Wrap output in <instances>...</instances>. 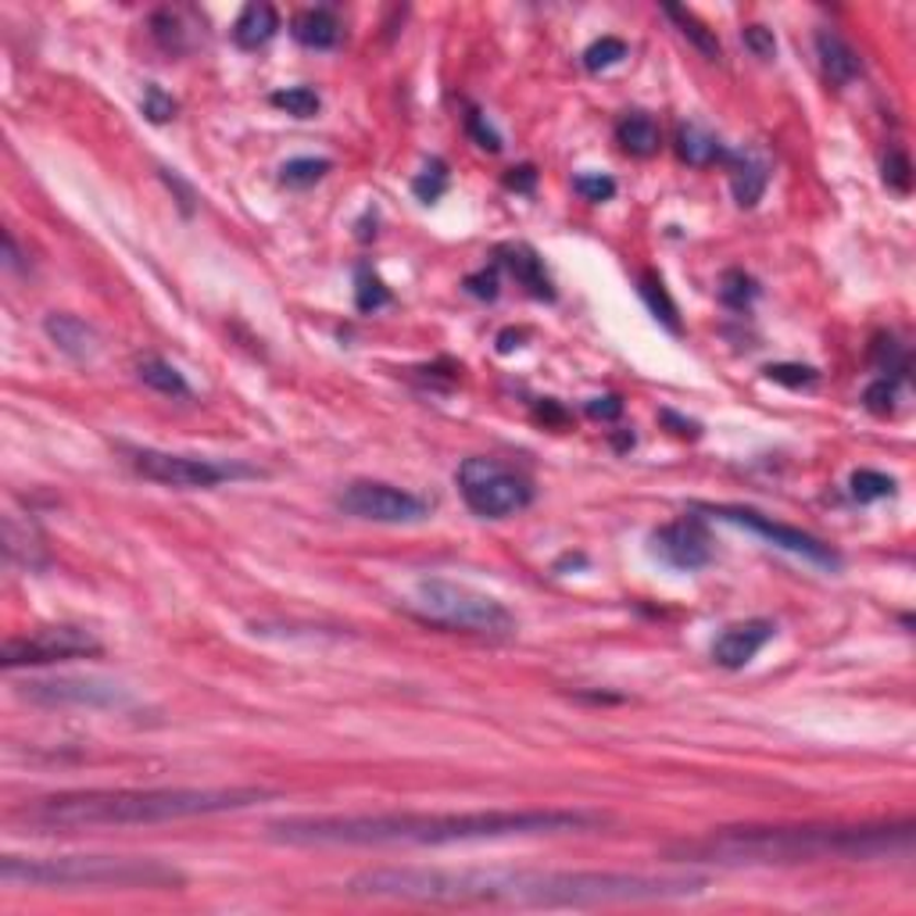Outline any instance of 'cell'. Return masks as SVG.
<instances>
[{"mask_svg":"<svg viewBox=\"0 0 916 916\" xmlns=\"http://www.w3.org/2000/svg\"><path fill=\"white\" fill-rule=\"evenodd\" d=\"M706 878H659L623 870H527V867H380L347 881L362 898L420 902V906H623L698 895Z\"/></svg>","mask_w":916,"mask_h":916,"instance_id":"6da1fadb","label":"cell"},{"mask_svg":"<svg viewBox=\"0 0 916 916\" xmlns=\"http://www.w3.org/2000/svg\"><path fill=\"white\" fill-rule=\"evenodd\" d=\"M605 824L591 810H477V813H344L287 816L268 824V838L294 848H387L462 845L537 834H576Z\"/></svg>","mask_w":916,"mask_h":916,"instance_id":"7a4b0ae2","label":"cell"},{"mask_svg":"<svg viewBox=\"0 0 916 916\" xmlns=\"http://www.w3.org/2000/svg\"><path fill=\"white\" fill-rule=\"evenodd\" d=\"M916 827L902 824H802V827H726L706 838L669 845L673 863H712V867H788V863H873V859L909 856Z\"/></svg>","mask_w":916,"mask_h":916,"instance_id":"3957f363","label":"cell"},{"mask_svg":"<svg viewBox=\"0 0 916 916\" xmlns=\"http://www.w3.org/2000/svg\"><path fill=\"white\" fill-rule=\"evenodd\" d=\"M259 788H118L65 791L15 810L8 820L30 834H72L93 827H140L169 820L240 813L262 802Z\"/></svg>","mask_w":916,"mask_h":916,"instance_id":"277c9868","label":"cell"},{"mask_svg":"<svg viewBox=\"0 0 916 916\" xmlns=\"http://www.w3.org/2000/svg\"><path fill=\"white\" fill-rule=\"evenodd\" d=\"M0 881L8 888H123V892H165L186 878L169 863L137 856H4Z\"/></svg>","mask_w":916,"mask_h":916,"instance_id":"5b68a950","label":"cell"},{"mask_svg":"<svg viewBox=\"0 0 916 916\" xmlns=\"http://www.w3.org/2000/svg\"><path fill=\"white\" fill-rule=\"evenodd\" d=\"M412 612L430 627L462 630V634H477V638L516 634V616L502 602L466 584L440 581V576H426V581L415 584Z\"/></svg>","mask_w":916,"mask_h":916,"instance_id":"8992f818","label":"cell"},{"mask_svg":"<svg viewBox=\"0 0 916 916\" xmlns=\"http://www.w3.org/2000/svg\"><path fill=\"white\" fill-rule=\"evenodd\" d=\"M455 480L466 508L480 519H508L534 502V483L497 458H466Z\"/></svg>","mask_w":916,"mask_h":916,"instance_id":"52a82bcc","label":"cell"},{"mask_svg":"<svg viewBox=\"0 0 916 916\" xmlns=\"http://www.w3.org/2000/svg\"><path fill=\"white\" fill-rule=\"evenodd\" d=\"M129 466L137 469L144 480H154L161 488H180V491H208V488H219L226 480L259 477V469H251V466L215 462V458H197V455H172V451H158V448H133Z\"/></svg>","mask_w":916,"mask_h":916,"instance_id":"ba28073f","label":"cell"},{"mask_svg":"<svg viewBox=\"0 0 916 916\" xmlns=\"http://www.w3.org/2000/svg\"><path fill=\"white\" fill-rule=\"evenodd\" d=\"M90 655H101V644L79 627H47L39 634L8 638L0 644V666L4 669L50 666V663H69V659H90Z\"/></svg>","mask_w":916,"mask_h":916,"instance_id":"9c48e42d","label":"cell"},{"mask_svg":"<svg viewBox=\"0 0 916 916\" xmlns=\"http://www.w3.org/2000/svg\"><path fill=\"white\" fill-rule=\"evenodd\" d=\"M347 516L369 523H420L430 516V505L420 494H409L383 480H355L336 497Z\"/></svg>","mask_w":916,"mask_h":916,"instance_id":"30bf717a","label":"cell"},{"mask_svg":"<svg viewBox=\"0 0 916 916\" xmlns=\"http://www.w3.org/2000/svg\"><path fill=\"white\" fill-rule=\"evenodd\" d=\"M702 512H709V516H720V519H726V523H737V527H745V530H752V534L766 537L770 545L791 551V556H802V559H810V562H816V565H824V570H838V565H841L838 551L820 541V537L805 534V530H799V527H788V523H777V519L763 516V512H756V508H741V505H702Z\"/></svg>","mask_w":916,"mask_h":916,"instance_id":"8fae6325","label":"cell"},{"mask_svg":"<svg viewBox=\"0 0 916 916\" xmlns=\"http://www.w3.org/2000/svg\"><path fill=\"white\" fill-rule=\"evenodd\" d=\"M22 695L39 706H79V709H115L126 706V691L107 680L58 677V680H30Z\"/></svg>","mask_w":916,"mask_h":916,"instance_id":"7c38bea8","label":"cell"},{"mask_svg":"<svg viewBox=\"0 0 916 916\" xmlns=\"http://www.w3.org/2000/svg\"><path fill=\"white\" fill-rule=\"evenodd\" d=\"M652 551L673 570H684V573H695L709 565L712 559V548H709V534L698 519H677V523H666L663 530L652 534Z\"/></svg>","mask_w":916,"mask_h":916,"instance_id":"4fadbf2b","label":"cell"},{"mask_svg":"<svg viewBox=\"0 0 916 916\" xmlns=\"http://www.w3.org/2000/svg\"><path fill=\"white\" fill-rule=\"evenodd\" d=\"M777 627L770 619H748V623H737V627H726L723 634L712 644V663L723 666V669H741L748 666L752 659H756L766 644L774 641Z\"/></svg>","mask_w":916,"mask_h":916,"instance_id":"5bb4252c","label":"cell"},{"mask_svg":"<svg viewBox=\"0 0 916 916\" xmlns=\"http://www.w3.org/2000/svg\"><path fill=\"white\" fill-rule=\"evenodd\" d=\"M44 333L58 344V352H65L76 362H87L101 352V333L72 312H50L44 319Z\"/></svg>","mask_w":916,"mask_h":916,"instance_id":"9a60e30c","label":"cell"},{"mask_svg":"<svg viewBox=\"0 0 916 916\" xmlns=\"http://www.w3.org/2000/svg\"><path fill=\"white\" fill-rule=\"evenodd\" d=\"M816 58H820V69H824V76L834 87L856 83L859 72H863V61H859L856 47L848 44V39H841L834 30L816 33Z\"/></svg>","mask_w":916,"mask_h":916,"instance_id":"2e32d148","label":"cell"},{"mask_svg":"<svg viewBox=\"0 0 916 916\" xmlns=\"http://www.w3.org/2000/svg\"><path fill=\"white\" fill-rule=\"evenodd\" d=\"M497 254H502V265L508 268V273L516 276L523 287H527L530 298H541V301L556 298V290H551V279L545 273V262L537 259V251L530 244H508Z\"/></svg>","mask_w":916,"mask_h":916,"instance_id":"e0dca14e","label":"cell"},{"mask_svg":"<svg viewBox=\"0 0 916 916\" xmlns=\"http://www.w3.org/2000/svg\"><path fill=\"white\" fill-rule=\"evenodd\" d=\"M276 33H279V15H276L273 4H265V0H254V4H248L237 15V22H233V44L240 50H259Z\"/></svg>","mask_w":916,"mask_h":916,"instance_id":"ac0fdd59","label":"cell"},{"mask_svg":"<svg viewBox=\"0 0 916 916\" xmlns=\"http://www.w3.org/2000/svg\"><path fill=\"white\" fill-rule=\"evenodd\" d=\"M290 36L298 39L301 47L330 50V47H336V39H341V22H336V15L327 8H308V11H298V15H294Z\"/></svg>","mask_w":916,"mask_h":916,"instance_id":"d6986e66","label":"cell"},{"mask_svg":"<svg viewBox=\"0 0 916 916\" xmlns=\"http://www.w3.org/2000/svg\"><path fill=\"white\" fill-rule=\"evenodd\" d=\"M616 144L623 147L627 154H634V158H652L659 151V144H663V133H659L655 118L634 112V115L619 118Z\"/></svg>","mask_w":916,"mask_h":916,"instance_id":"ffe728a7","label":"cell"},{"mask_svg":"<svg viewBox=\"0 0 916 916\" xmlns=\"http://www.w3.org/2000/svg\"><path fill=\"white\" fill-rule=\"evenodd\" d=\"M723 165L731 169V186L741 208H752L766 191V169L748 154H726Z\"/></svg>","mask_w":916,"mask_h":916,"instance_id":"44dd1931","label":"cell"},{"mask_svg":"<svg viewBox=\"0 0 916 916\" xmlns=\"http://www.w3.org/2000/svg\"><path fill=\"white\" fill-rule=\"evenodd\" d=\"M677 154L687 161V165H695V169L717 165V161L726 158L723 144L712 137L709 129H702V126H680V133H677Z\"/></svg>","mask_w":916,"mask_h":916,"instance_id":"7402d4cb","label":"cell"},{"mask_svg":"<svg viewBox=\"0 0 916 916\" xmlns=\"http://www.w3.org/2000/svg\"><path fill=\"white\" fill-rule=\"evenodd\" d=\"M140 383H147L158 394H169V398H191V383L183 380V373L172 366L165 358H144L137 366Z\"/></svg>","mask_w":916,"mask_h":916,"instance_id":"603a6c76","label":"cell"},{"mask_svg":"<svg viewBox=\"0 0 916 916\" xmlns=\"http://www.w3.org/2000/svg\"><path fill=\"white\" fill-rule=\"evenodd\" d=\"M663 15L677 22L680 36L691 39V44H695L698 50H702L709 61H720V54H723V50H720V39H717V33L706 30V25L691 15V11H684V8H677V4H666V8H663Z\"/></svg>","mask_w":916,"mask_h":916,"instance_id":"cb8c5ba5","label":"cell"},{"mask_svg":"<svg viewBox=\"0 0 916 916\" xmlns=\"http://www.w3.org/2000/svg\"><path fill=\"white\" fill-rule=\"evenodd\" d=\"M273 101L279 112H287L294 118H316L319 115V107H322V98L312 90V87H287V90H276Z\"/></svg>","mask_w":916,"mask_h":916,"instance_id":"d4e9b609","label":"cell"},{"mask_svg":"<svg viewBox=\"0 0 916 916\" xmlns=\"http://www.w3.org/2000/svg\"><path fill=\"white\" fill-rule=\"evenodd\" d=\"M641 298L649 301V308L655 312V319H663L666 327L673 330V333H680V319H677V305H673V298L666 294V287H663V279L659 276H652V273H644L641 276Z\"/></svg>","mask_w":916,"mask_h":916,"instance_id":"484cf974","label":"cell"},{"mask_svg":"<svg viewBox=\"0 0 916 916\" xmlns=\"http://www.w3.org/2000/svg\"><path fill=\"white\" fill-rule=\"evenodd\" d=\"M756 279H752L748 273H741V268H726L723 279H720V301L726 308H748L752 301H756Z\"/></svg>","mask_w":916,"mask_h":916,"instance_id":"4316f807","label":"cell"},{"mask_svg":"<svg viewBox=\"0 0 916 916\" xmlns=\"http://www.w3.org/2000/svg\"><path fill=\"white\" fill-rule=\"evenodd\" d=\"M627 58V44L619 36H602L595 39L587 50H584V69L587 72H605V69H612V65H619Z\"/></svg>","mask_w":916,"mask_h":916,"instance_id":"83f0119b","label":"cell"},{"mask_svg":"<svg viewBox=\"0 0 916 916\" xmlns=\"http://www.w3.org/2000/svg\"><path fill=\"white\" fill-rule=\"evenodd\" d=\"M333 165L327 158H294L287 161V165L279 169V183H287V186H312L319 183L322 176H327Z\"/></svg>","mask_w":916,"mask_h":916,"instance_id":"f1b7e54d","label":"cell"},{"mask_svg":"<svg viewBox=\"0 0 916 916\" xmlns=\"http://www.w3.org/2000/svg\"><path fill=\"white\" fill-rule=\"evenodd\" d=\"M848 488H852L856 502H878V497H888L895 491V480L878 473V469H856L852 480H848Z\"/></svg>","mask_w":916,"mask_h":916,"instance_id":"f546056e","label":"cell"},{"mask_svg":"<svg viewBox=\"0 0 916 916\" xmlns=\"http://www.w3.org/2000/svg\"><path fill=\"white\" fill-rule=\"evenodd\" d=\"M448 191V165L444 161H430V165L412 180V194L423 201V205H434V201L444 197Z\"/></svg>","mask_w":916,"mask_h":916,"instance_id":"4dcf8cb0","label":"cell"},{"mask_svg":"<svg viewBox=\"0 0 916 916\" xmlns=\"http://www.w3.org/2000/svg\"><path fill=\"white\" fill-rule=\"evenodd\" d=\"M390 301V290L383 287V279L369 273L366 265L358 268V287H355V305L358 312H376V308H383Z\"/></svg>","mask_w":916,"mask_h":916,"instance_id":"1f68e13d","label":"cell"},{"mask_svg":"<svg viewBox=\"0 0 916 916\" xmlns=\"http://www.w3.org/2000/svg\"><path fill=\"white\" fill-rule=\"evenodd\" d=\"M895 401H898V380L892 376H881V380H873L863 394V405L873 415H892L895 412Z\"/></svg>","mask_w":916,"mask_h":916,"instance_id":"d6a6232c","label":"cell"},{"mask_svg":"<svg viewBox=\"0 0 916 916\" xmlns=\"http://www.w3.org/2000/svg\"><path fill=\"white\" fill-rule=\"evenodd\" d=\"M884 183L892 186L895 194H909L913 191V165H909L906 151H898V147L884 158Z\"/></svg>","mask_w":916,"mask_h":916,"instance_id":"836d02e7","label":"cell"},{"mask_svg":"<svg viewBox=\"0 0 916 916\" xmlns=\"http://www.w3.org/2000/svg\"><path fill=\"white\" fill-rule=\"evenodd\" d=\"M573 191L581 194L584 201H591V205H602V201H612V194H616V180L602 176V172H584V176H576V180H573Z\"/></svg>","mask_w":916,"mask_h":916,"instance_id":"e575fe53","label":"cell"},{"mask_svg":"<svg viewBox=\"0 0 916 916\" xmlns=\"http://www.w3.org/2000/svg\"><path fill=\"white\" fill-rule=\"evenodd\" d=\"M766 376H770L774 383H785L791 390H799V387H813L820 373L813 366H791V362H780V366H766Z\"/></svg>","mask_w":916,"mask_h":916,"instance_id":"d590c367","label":"cell"},{"mask_svg":"<svg viewBox=\"0 0 916 916\" xmlns=\"http://www.w3.org/2000/svg\"><path fill=\"white\" fill-rule=\"evenodd\" d=\"M144 115L151 118V123H169V118H176V101H172L161 87L151 83L144 90Z\"/></svg>","mask_w":916,"mask_h":916,"instance_id":"8d00e7d4","label":"cell"},{"mask_svg":"<svg viewBox=\"0 0 916 916\" xmlns=\"http://www.w3.org/2000/svg\"><path fill=\"white\" fill-rule=\"evenodd\" d=\"M466 126H469V137H473V140L483 147V151H491V154L502 151V137H497L494 126H491L480 112H469V115H466Z\"/></svg>","mask_w":916,"mask_h":916,"instance_id":"74e56055","label":"cell"},{"mask_svg":"<svg viewBox=\"0 0 916 916\" xmlns=\"http://www.w3.org/2000/svg\"><path fill=\"white\" fill-rule=\"evenodd\" d=\"M745 47L756 54V58L770 61L774 54H777V39H774L770 30H766V25H748V30H745Z\"/></svg>","mask_w":916,"mask_h":916,"instance_id":"f35d334b","label":"cell"},{"mask_svg":"<svg viewBox=\"0 0 916 916\" xmlns=\"http://www.w3.org/2000/svg\"><path fill=\"white\" fill-rule=\"evenodd\" d=\"M587 415L591 420H619V415H623V401H619L616 394H605V398H591L587 401Z\"/></svg>","mask_w":916,"mask_h":916,"instance_id":"ab89813d","label":"cell"},{"mask_svg":"<svg viewBox=\"0 0 916 916\" xmlns=\"http://www.w3.org/2000/svg\"><path fill=\"white\" fill-rule=\"evenodd\" d=\"M466 287H469V294H477V298H483V301H494V298H497V273L491 268V273H477V276H469V279H466Z\"/></svg>","mask_w":916,"mask_h":916,"instance_id":"60d3db41","label":"cell"},{"mask_svg":"<svg viewBox=\"0 0 916 916\" xmlns=\"http://www.w3.org/2000/svg\"><path fill=\"white\" fill-rule=\"evenodd\" d=\"M534 183H537V172L530 165L512 169L508 176H505V186H512V191H534Z\"/></svg>","mask_w":916,"mask_h":916,"instance_id":"b9f144b4","label":"cell"},{"mask_svg":"<svg viewBox=\"0 0 916 916\" xmlns=\"http://www.w3.org/2000/svg\"><path fill=\"white\" fill-rule=\"evenodd\" d=\"M663 423L677 426V430H673V434H680V437H698V426H695V423H684V420H677V415H673V412H663Z\"/></svg>","mask_w":916,"mask_h":916,"instance_id":"7bdbcfd3","label":"cell"},{"mask_svg":"<svg viewBox=\"0 0 916 916\" xmlns=\"http://www.w3.org/2000/svg\"><path fill=\"white\" fill-rule=\"evenodd\" d=\"M4 254H8L4 262H8L11 268H19V265H22V254H19V248H15V237H11V233H4Z\"/></svg>","mask_w":916,"mask_h":916,"instance_id":"ee69618b","label":"cell"}]
</instances>
